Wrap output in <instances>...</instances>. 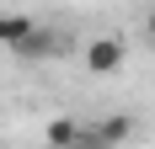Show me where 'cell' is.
I'll list each match as a JSON object with an SVG mask.
<instances>
[{"instance_id":"cell-1","label":"cell","mask_w":155,"mask_h":149,"mask_svg":"<svg viewBox=\"0 0 155 149\" xmlns=\"http://www.w3.org/2000/svg\"><path fill=\"white\" fill-rule=\"evenodd\" d=\"M123 59H128V48H123V37H118V32H102V37H91V43H86V69H91V74L123 69Z\"/></svg>"},{"instance_id":"cell-2","label":"cell","mask_w":155,"mask_h":149,"mask_svg":"<svg viewBox=\"0 0 155 149\" xmlns=\"http://www.w3.org/2000/svg\"><path fill=\"white\" fill-rule=\"evenodd\" d=\"M91 138H96L102 149H118V144H128V138H134V117H128V112H112V117L91 122Z\"/></svg>"},{"instance_id":"cell-3","label":"cell","mask_w":155,"mask_h":149,"mask_svg":"<svg viewBox=\"0 0 155 149\" xmlns=\"http://www.w3.org/2000/svg\"><path fill=\"white\" fill-rule=\"evenodd\" d=\"M16 53H21V59H32V64H38V59H54V53H59V32L38 21V27L21 37V48H16Z\"/></svg>"},{"instance_id":"cell-4","label":"cell","mask_w":155,"mask_h":149,"mask_svg":"<svg viewBox=\"0 0 155 149\" xmlns=\"http://www.w3.org/2000/svg\"><path fill=\"white\" fill-rule=\"evenodd\" d=\"M38 27V21H32V16H21V11H11V16H0V48H21V37H27V32Z\"/></svg>"},{"instance_id":"cell-5","label":"cell","mask_w":155,"mask_h":149,"mask_svg":"<svg viewBox=\"0 0 155 149\" xmlns=\"http://www.w3.org/2000/svg\"><path fill=\"white\" fill-rule=\"evenodd\" d=\"M80 128H86L80 117H48V149H75Z\"/></svg>"},{"instance_id":"cell-6","label":"cell","mask_w":155,"mask_h":149,"mask_svg":"<svg viewBox=\"0 0 155 149\" xmlns=\"http://www.w3.org/2000/svg\"><path fill=\"white\" fill-rule=\"evenodd\" d=\"M144 27H150V37H155V11H150V21H144Z\"/></svg>"}]
</instances>
